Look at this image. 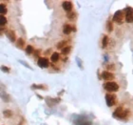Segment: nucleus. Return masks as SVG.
Wrapping results in <instances>:
<instances>
[{"label": "nucleus", "mask_w": 133, "mask_h": 125, "mask_svg": "<svg viewBox=\"0 0 133 125\" xmlns=\"http://www.w3.org/2000/svg\"><path fill=\"white\" fill-rule=\"evenodd\" d=\"M129 115V111L122 106L117 107L113 112V117L120 119V120H126Z\"/></svg>", "instance_id": "f257e3e1"}, {"label": "nucleus", "mask_w": 133, "mask_h": 125, "mask_svg": "<svg viewBox=\"0 0 133 125\" xmlns=\"http://www.w3.org/2000/svg\"><path fill=\"white\" fill-rule=\"evenodd\" d=\"M104 88L107 92H109V93H115V92H117L119 90V85L115 81H108L106 82V83H105Z\"/></svg>", "instance_id": "f03ea898"}, {"label": "nucleus", "mask_w": 133, "mask_h": 125, "mask_svg": "<svg viewBox=\"0 0 133 125\" xmlns=\"http://www.w3.org/2000/svg\"><path fill=\"white\" fill-rule=\"evenodd\" d=\"M124 12L119 10L117 12H115V13L113 14V17H112V21L116 22L117 24H122L123 23V19H124Z\"/></svg>", "instance_id": "7ed1b4c3"}, {"label": "nucleus", "mask_w": 133, "mask_h": 125, "mask_svg": "<svg viewBox=\"0 0 133 125\" xmlns=\"http://www.w3.org/2000/svg\"><path fill=\"white\" fill-rule=\"evenodd\" d=\"M123 12H125V21L127 22V23H132L133 22V16H132V8L131 7H126V8L123 11Z\"/></svg>", "instance_id": "20e7f679"}, {"label": "nucleus", "mask_w": 133, "mask_h": 125, "mask_svg": "<svg viewBox=\"0 0 133 125\" xmlns=\"http://www.w3.org/2000/svg\"><path fill=\"white\" fill-rule=\"evenodd\" d=\"M106 105L108 106V107H112V106L116 103V96L112 94H106Z\"/></svg>", "instance_id": "39448f33"}, {"label": "nucleus", "mask_w": 133, "mask_h": 125, "mask_svg": "<svg viewBox=\"0 0 133 125\" xmlns=\"http://www.w3.org/2000/svg\"><path fill=\"white\" fill-rule=\"evenodd\" d=\"M45 101L50 107H52L54 106L55 104H58L61 102V98H50V97H47L45 98Z\"/></svg>", "instance_id": "423d86ee"}, {"label": "nucleus", "mask_w": 133, "mask_h": 125, "mask_svg": "<svg viewBox=\"0 0 133 125\" xmlns=\"http://www.w3.org/2000/svg\"><path fill=\"white\" fill-rule=\"evenodd\" d=\"M37 65L40 67V68H43V69H46L50 66V61L47 57H39L38 60H37Z\"/></svg>", "instance_id": "0eeeda50"}, {"label": "nucleus", "mask_w": 133, "mask_h": 125, "mask_svg": "<svg viewBox=\"0 0 133 125\" xmlns=\"http://www.w3.org/2000/svg\"><path fill=\"white\" fill-rule=\"evenodd\" d=\"M101 78H103L104 80H106V81H111V80H113L114 77H115V75H114L112 73H110V72H107V71H105V72H103L102 74H101Z\"/></svg>", "instance_id": "6e6552de"}, {"label": "nucleus", "mask_w": 133, "mask_h": 125, "mask_svg": "<svg viewBox=\"0 0 133 125\" xmlns=\"http://www.w3.org/2000/svg\"><path fill=\"white\" fill-rule=\"evenodd\" d=\"M5 35H6V36L8 37L11 42H15L16 41V35L13 31H12V30H6Z\"/></svg>", "instance_id": "1a4fd4ad"}, {"label": "nucleus", "mask_w": 133, "mask_h": 125, "mask_svg": "<svg viewBox=\"0 0 133 125\" xmlns=\"http://www.w3.org/2000/svg\"><path fill=\"white\" fill-rule=\"evenodd\" d=\"M62 7L66 12H71L73 5H72V2H71V1H64L62 3Z\"/></svg>", "instance_id": "9d476101"}, {"label": "nucleus", "mask_w": 133, "mask_h": 125, "mask_svg": "<svg viewBox=\"0 0 133 125\" xmlns=\"http://www.w3.org/2000/svg\"><path fill=\"white\" fill-rule=\"evenodd\" d=\"M0 98H2V100L4 102H10L11 101V96L6 93V91H1L0 92Z\"/></svg>", "instance_id": "9b49d317"}, {"label": "nucleus", "mask_w": 133, "mask_h": 125, "mask_svg": "<svg viewBox=\"0 0 133 125\" xmlns=\"http://www.w3.org/2000/svg\"><path fill=\"white\" fill-rule=\"evenodd\" d=\"M31 90H44V89H47V87L44 84H32L31 86Z\"/></svg>", "instance_id": "f8f14e48"}, {"label": "nucleus", "mask_w": 133, "mask_h": 125, "mask_svg": "<svg viewBox=\"0 0 133 125\" xmlns=\"http://www.w3.org/2000/svg\"><path fill=\"white\" fill-rule=\"evenodd\" d=\"M72 30H71V26L70 24H65L64 25V27H63V33L65 34V35H70Z\"/></svg>", "instance_id": "ddd939ff"}, {"label": "nucleus", "mask_w": 133, "mask_h": 125, "mask_svg": "<svg viewBox=\"0 0 133 125\" xmlns=\"http://www.w3.org/2000/svg\"><path fill=\"white\" fill-rule=\"evenodd\" d=\"M24 45H25V40L22 37H19V38L16 40V47L18 49H23Z\"/></svg>", "instance_id": "4468645a"}, {"label": "nucleus", "mask_w": 133, "mask_h": 125, "mask_svg": "<svg viewBox=\"0 0 133 125\" xmlns=\"http://www.w3.org/2000/svg\"><path fill=\"white\" fill-rule=\"evenodd\" d=\"M59 58H60V55H59V53H53L52 55H51V62H53V63H55V62H57L59 60Z\"/></svg>", "instance_id": "2eb2a0df"}, {"label": "nucleus", "mask_w": 133, "mask_h": 125, "mask_svg": "<svg viewBox=\"0 0 133 125\" xmlns=\"http://www.w3.org/2000/svg\"><path fill=\"white\" fill-rule=\"evenodd\" d=\"M25 52H26V54L28 55H31L34 53V48L32 47L31 45H28L27 47H26V49H25Z\"/></svg>", "instance_id": "dca6fc26"}, {"label": "nucleus", "mask_w": 133, "mask_h": 125, "mask_svg": "<svg viewBox=\"0 0 133 125\" xmlns=\"http://www.w3.org/2000/svg\"><path fill=\"white\" fill-rule=\"evenodd\" d=\"M3 116L6 118H10V117H12L13 116V112L12 110H4L3 111Z\"/></svg>", "instance_id": "f3484780"}, {"label": "nucleus", "mask_w": 133, "mask_h": 125, "mask_svg": "<svg viewBox=\"0 0 133 125\" xmlns=\"http://www.w3.org/2000/svg\"><path fill=\"white\" fill-rule=\"evenodd\" d=\"M106 30L108 33H112V31H113V22L111 20H108L106 22Z\"/></svg>", "instance_id": "a211bd4d"}, {"label": "nucleus", "mask_w": 133, "mask_h": 125, "mask_svg": "<svg viewBox=\"0 0 133 125\" xmlns=\"http://www.w3.org/2000/svg\"><path fill=\"white\" fill-rule=\"evenodd\" d=\"M108 45V36L107 35H104L102 39V47L106 48Z\"/></svg>", "instance_id": "6ab92c4d"}, {"label": "nucleus", "mask_w": 133, "mask_h": 125, "mask_svg": "<svg viewBox=\"0 0 133 125\" xmlns=\"http://www.w3.org/2000/svg\"><path fill=\"white\" fill-rule=\"evenodd\" d=\"M7 12H8V9L6 7V5L0 4V14H1V15H4V14L7 13Z\"/></svg>", "instance_id": "aec40b11"}, {"label": "nucleus", "mask_w": 133, "mask_h": 125, "mask_svg": "<svg viewBox=\"0 0 133 125\" xmlns=\"http://www.w3.org/2000/svg\"><path fill=\"white\" fill-rule=\"evenodd\" d=\"M7 22H8V20L4 15H0V27H4L7 24Z\"/></svg>", "instance_id": "412c9836"}, {"label": "nucleus", "mask_w": 133, "mask_h": 125, "mask_svg": "<svg viewBox=\"0 0 133 125\" xmlns=\"http://www.w3.org/2000/svg\"><path fill=\"white\" fill-rule=\"evenodd\" d=\"M66 40H62V41H60L58 43L56 44V48L57 49H63L64 47H66Z\"/></svg>", "instance_id": "4be33fe9"}, {"label": "nucleus", "mask_w": 133, "mask_h": 125, "mask_svg": "<svg viewBox=\"0 0 133 125\" xmlns=\"http://www.w3.org/2000/svg\"><path fill=\"white\" fill-rule=\"evenodd\" d=\"M61 51H62V54H64V55H69L71 51V46H66L63 49H61Z\"/></svg>", "instance_id": "5701e85b"}, {"label": "nucleus", "mask_w": 133, "mask_h": 125, "mask_svg": "<svg viewBox=\"0 0 133 125\" xmlns=\"http://www.w3.org/2000/svg\"><path fill=\"white\" fill-rule=\"evenodd\" d=\"M66 16H68V18L70 20H74L75 18L77 17V14H76V12H68Z\"/></svg>", "instance_id": "b1692460"}, {"label": "nucleus", "mask_w": 133, "mask_h": 125, "mask_svg": "<svg viewBox=\"0 0 133 125\" xmlns=\"http://www.w3.org/2000/svg\"><path fill=\"white\" fill-rule=\"evenodd\" d=\"M0 70L2 71L3 73H10L11 72V69L8 66H5V65H2V66L0 67Z\"/></svg>", "instance_id": "393cba45"}, {"label": "nucleus", "mask_w": 133, "mask_h": 125, "mask_svg": "<svg viewBox=\"0 0 133 125\" xmlns=\"http://www.w3.org/2000/svg\"><path fill=\"white\" fill-rule=\"evenodd\" d=\"M19 63H21L22 65H24V66L26 67V68H28V69H30V70H31L32 71V68L31 67V65H29L26 61H24V60H19Z\"/></svg>", "instance_id": "a878e982"}, {"label": "nucleus", "mask_w": 133, "mask_h": 125, "mask_svg": "<svg viewBox=\"0 0 133 125\" xmlns=\"http://www.w3.org/2000/svg\"><path fill=\"white\" fill-rule=\"evenodd\" d=\"M76 62H77V64H78L79 68L81 69V70H83L84 69V67H83V63H82V60L79 58V57H76Z\"/></svg>", "instance_id": "bb28decb"}, {"label": "nucleus", "mask_w": 133, "mask_h": 125, "mask_svg": "<svg viewBox=\"0 0 133 125\" xmlns=\"http://www.w3.org/2000/svg\"><path fill=\"white\" fill-rule=\"evenodd\" d=\"M106 69H107V72H109V71H115V65L114 64H108V65H106Z\"/></svg>", "instance_id": "cd10ccee"}, {"label": "nucleus", "mask_w": 133, "mask_h": 125, "mask_svg": "<svg viewBox=\"0 0 133 125\" xmlns=\"http://www.w3.org/2000/svg\"><path fill=\"white\" fill-rule=\"evenodd\" d=\"M78 125H92V122L90 120H87V119H85L84 121H82L81 123H79Z\"/></svg>", "instance_id": "c85d7f7f"}, {"label": "nucleus", "mask_w": 133, "mask_h": 125, "mask_svg": "<svg viewBox=\"0 0 133 125\" xmlns=\"http://www.w3.org/2000/svg\"><path fill=\"white\" fill-rule=\"evenodd\" d=\"M5 32H6V29L4 27H0V36L3 35V34H5Z\"/></svg>", "instance_id": "c756f323"}, {"label": "nucleus", "mask_w": 133, "mask_h": 125, "mask_svg": "<svg viewBox=\"0 0 133 125\" xmlns=\"http://www.w3.org/2000/svg\"><path fill=\"white\" fill-rule=\"evenodd\" d=\"M39 54H40V50H37V51L35 52V57L36 56L38 57V56H39Z\"/></svg>", "instance_id": "7c9ffc66"}, {"label": "nucleus", "mask_w": 133, "mask_h": 125, "mask_svg": "<svg viewBox=\"0 0 133 125\" xmlns=\"http://www.w3.org/2000/svg\"><path fill=\"white\" fill-rule=\"evenodd\" d=\"M36 96H37V97H38V98H40V99H43V97H41V96H40V95H36Z\"/></svg>", "instance_id": "2f4dec72"}]
</instances>
